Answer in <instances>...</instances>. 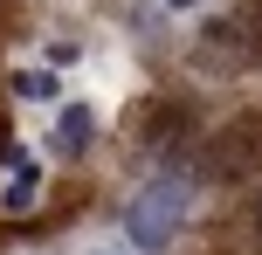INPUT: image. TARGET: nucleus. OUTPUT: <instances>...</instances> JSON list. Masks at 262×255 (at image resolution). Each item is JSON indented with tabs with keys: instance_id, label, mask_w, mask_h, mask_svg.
<instances>
[{
	"instance_id": "obj_1",
	"label": "nucleus",
	"mask_w": 262,
	"mask_h": 255,
	"mask_svg": "<svg viewBox=\"0 0 262 255\" xmlns=\"http://www.w3.org/2000/svg\"><path fill=\"white\" fill-rule=\"evenodd\" d=\"M186 214H193V187H186L180 173H159V179H145V187L131 193V207H124V242L138 248V255H159L172 235L186 228Z\"/></svg>"
},
{
	"instance_id": "obj_2",
	"label": "nucleus",
	"mask_w": 262,
	"mask_h": 255,
	"mask_svg": "<svg viewBox=\"0 0 262 255\" xmlns=\"http://www.w3.org/2000/svg\"><path fill=\"white\" fill-rule=\"evenodd\" d=\"M41 200V159L7 152V173H0V214H28Z\"/></svg>"
},
{
	"instance_id": "obj_3",
	"label": "nucleus",
	"mask_w": 262,
	"mask_h": 255,
	"mask_svg": "<svg viewBox=\"0 0 262 255\" xmlns=\"http://www.w3.org/2000/svg\"><path fill=\"white\" fill-rule=\"evenodd\" d=\"M90 138H97V110H90V104H62V110H55L49 145L62 152V159H83V152H90Z\"/></svg>"
},
{
	"instance_id": "obj_4",
	"label": "nucleus",
	"mask_w": 262,
	"mask_h": 255,
	"mask_svg": "<svg viewBox=\"0 0 262 255\" xmlns=\"http://www.w3.org/2000/svg\"><path fill=\"white\" fill-rule=\"evenodd\" d=\"M14 97L21 104H55L62 97V76L55 69H14Z\"/></svg>"
},
{
	"instance_id": "obj_5",
	"label": "nucleus",
	"mask_w": 262,
	"mask_h": 255,
	"mask_svg": "<svg viewBox=\"0 0 262 255\" xmlns=\"http://www.w3.org/2000/svg\"><path fill=\"white\" fill-rule=\"evenodd\" d=\"M166 14H193V7H207V0H159Z\"/></svg>"
},
{
	"instance_id": "obj_6",
	"label": "nucleus",
	"mask_w": 262,
	"mask_h": 255,
	"mask_svg": "<svg viewBox=\"0 0 262 255\" xmlns=\"http://www.w3.org/2000/svg\"><path fill=\"white\" fill-rule=\"evenodd\" d=\"M83 255H131V248H118V242H97V248H83Z\"/></svg>"
}]
</instances>
